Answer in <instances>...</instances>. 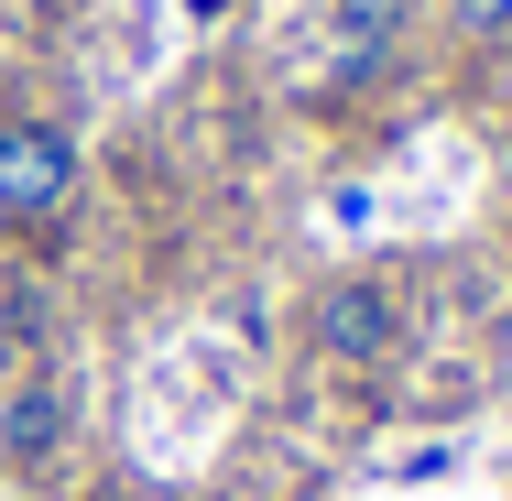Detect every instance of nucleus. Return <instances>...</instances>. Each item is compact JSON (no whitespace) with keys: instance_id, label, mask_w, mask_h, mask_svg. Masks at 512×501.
Returning a JSON list of instances; mask_svg holds the SVG:
<instances>
[{"instance_id":"6","label":"nucleus","mask_w":512,"mask_h":501,"mask_svg":"<svg viewBox=\"0 0 512 501\" xmlns=\"http://www.w3.org/2000/svg\"><path fill=\"white\" fill-rule=\"evenodd\" d=\"M447 11V44L458 55H502L512 44V0H436Z\"/></svg>"},{"instance_id":"7","label":"nucleus","mask_w":512,"mask_h":501,"mask_svg":"<svg viewBox=\"0 0 512 501\" xmlns=\"http://www.w3.org/2000/svg\"><path fill=\"white\" fill-rule=\"evenodd\" d=\"M327 229H371V186H338L327 197Z\"/></svg>"},{"instance_id":"5","label":"nucleus","mask_w":512,"mask_h":501,"mask_svg":"<svg viewBox=\"0 0 512 501\" xmlns=\"http://www.w3.org/2000/svg\"><path fill=\"white\" fill-rule=\"evenodd\" d=\"M414 11H425V0H327L338 44H349V55H371V66H382V55L404 44V22H414Z\"/></svg>"},{"instance_id":"4","label":"nucleus","mask_w":512,"mask_h":501,"mask_svg":"<svg viewBox=\"0 0 512 501\" xmlns=\"http://www.w3.org/2000/svg\"><path fill=\"white\" fill-rule=\"evenodd\" d=\"M0 349H11V371L55 360V295L22 284V273H0Z\"/></svg>"},{"instance_id":"3","label":"nucleus","mask_w":512,"mask_h":501,"mask_svg":"<svg viewBox=\"0 0 512 501\" xmlns=\"http://www.w3.org/2000/svg\"><path fill=\"white\" fill-rule=\"evenodd\" d=\"M66 436H77V382H66L55 360L11 371V403H0V458H11L22 480H44V469L66 458Z\"/></svg>"},{"instance_id":"8","label":"nucleus","mask_w":512,"mask_h":501,"mask_svg":"<svg viewBox=\"0 0 512 501\" xmlns=\"http://www.w3.org/2000/svg\"><path fill=\"white\" fill-rule=\"evenodd\" d=\"M229 11H240V0H186V22H229Z\"/></svg>"},{"instance_id":"2","label":"nucleus","mask_w":512,"mask_h":501,"mask_svg":"<svg viewBox=\"0 0 512 501\" xmlns=\"http://www.w3.org/2000/svg\"><path fill=\"white\" fill-rule=\"evenodd\" d=\"M306 338L327 360H393V349H404V295H393L382 273H338V284L306 305Z\"/></svg>"},{"instance_id":"9","label":"nucleus","mask_w":512,"mask_h":501,"mask_svg":"<svg viewBox=\"0 0 512 501\" xmlns=\"http://www.w3.org/2000/svg\"><path fill=\"white\" fill-rule=\"evenodd\" d=\"M88 501H153V491H131V480H109V491H88Z\"/></svg>"},{"instance_id":"1","label":"nucleus","mask_w":512,"mask_h":501,"mask_svg":"<svg viewBox=\"0 0 512 501\" xmlns=\"http://www.w3.org/2000/svg\"><path fill=\"white\" fill-rule=\"evenodd\" d=\"M88 197V153L66 120H0V240L22 251H55L66 218Z\"/></svg>"}]
</instances>
